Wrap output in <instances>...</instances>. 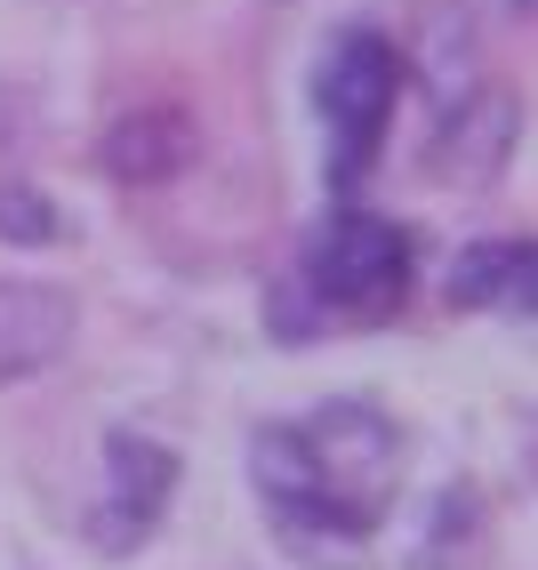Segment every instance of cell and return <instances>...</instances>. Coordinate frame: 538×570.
Instances as JSON below:
<instances>
[{
	"label": "cell",
	"instance_id": "cell-7",
	"mask_svg": "<svg viewBox=\"0 0 538 570\" xmlns=\"http://www.w3.org/2000/svg\"><path fill=\"white\" fill-rule=\"evenodd\" d=\"M97 161L121 185H169L177 169L202 161V129H194L185 105H137V112H121V121L105 129Z\"/></svg>",
	"mask_w": 538,
	"mask_h": 570
},
{
	"label": "cell",
	"instance_id": "cell-10",
	"mask_svg": "<svg viewBox=\"0 0 538 570\" xmlns=\"http://www.w3.org/2000/svg\"><path fill=\"white\" fill-rule=\"evenodd\" d=\"M507 9H515V17H530V24H538V0H507Z\"/></svg>",
	"mask_w": 538,
	"mask_h": 570
},
{
	"label": "cell",
	"instance_id": "cell-3",
	"mask_svg": "<svg viewBox=\"0 0 538 570\" xmlns=\"http://www.w3.org/2000/svg\"><path fill=\"white\" fill-rule=\"evenodd\" d=\"M314 105H322V129H330V194H354L378 169V154H387V129H394V105H402V49L370 24L338 32L322 72H314Z\"/></svg>",
	"mask_w": 538,
	"mask_h": 570
},
{
	"label": "cell",
	"instance_id": "cell-2",
	"mask_svg": "<svg viewBox=\"0 0 538 570\" xmlns=\"http://www.w3.org/2000/svg\"><path fill=\"white\" fill-rule=\"evenodd\" d=\"M418 274V249L394 217H370V209H330L297 249V282L282 289V306H265V322L305 337V330H378L402 314Z\"/></svg>",
	"mask_w": 538,
	"mask_h": 570
},
{
	"label": "cell",
	"instance_id": "cell-4",
	"mask_svg": "<svg viewBox=\"0 0 538 570\" xmlns=\"http://www.w3.org/2000/svg\"><path fill=\"white\" fill-rule=\"evenodd\" d=\"M177 499V450L153 442V434H105V499L81 514L89 547L97 554H137L153 539V522L169 514Z\"/></svg>",
	"mask_w": 538,
	"mask_h": 570
},
{
	"label": "cell",
	"instance_id": "cell-6",
	"mask_svg": "<svg viewBox=\"0 0 538 570\" xmlns=\"http://www.w3.org/2000/svg\"><path fill=\"white\" fill-rule=\"evenodd\" d=\"M515 154V97L507 89H467L442 105L434 129V177L442 185H490Z\"/></svg>",
	"mask_w": 538,
	"mask_h": 570
},
{
	"label": "cell",
	"instance_id": "cell-1",
	"mask_svg": "<svg viewBox=\"0 0 538 570\" xmlns=\"http://www.w3.org/2000/svg\"><path fill=\"white\" fill-rule=\"evenodd\" d=\"M250 490L297 554H354L402 499V434L370 402H322L250 434Z\"/></svg>",
	"mask_w": 538,
	"mask_h": 570
},
{
	"label": "cell",
	"instance_id": "cell-5",
	"mask_svg": "<svg viewBox=\"0 0 538 570\" xmlns=\"http://www.w3.org/2000/svg\"><path fill=\"white\" fill-rule=\"evenodd\" d=\"M81 306L57 282H0V386H25L49 362H65Z\"/></svg>",
	"mask_w": 538,
	"mask_h": 570
},
{
	"label": "cell",
	"instance_id": "cell-8",
	"mask_svg": "<svg viewBox=\"0 0 538 570\" xmlns=\"http://www.w3.org/2000/svg\"><path fill=\"white\" fill-rule=\"evenodd\" d=\"M450 306L458 314H515L538 322V242H475L450 265Z\"/></svg>",
	"mask_w": 538,
	"mask_h": 570
},
{
	"label": "cell",
	"instance_id": "cell-9",
	"mask_svg": "<svg viewBox=\"0 0 538 570\" xmlns=\"http://www.w3.org/2000/svg\"><path fill=\"white\" fill-rule=\"evenodd\" d=\"M57 234H65V217H57V202L41 194V185H0V242L49 249Z\"/></svg>",
	"mask_w": 538,
	"mask_h": 570
}]
</instances>
